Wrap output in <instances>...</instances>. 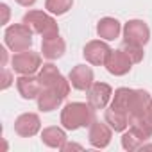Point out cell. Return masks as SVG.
<instances>
[{
    "instance_id": "cell-1",
    "label": "cell",
    "mask_w": 152,
    "mask_h": 152,
    "mask_svg": "<svg viewBox=\"0 0 152 152\" xmlns=\"http://www.w3.org/2000/svg\"><path fill=\"white\" fill-rule=\"evenodd\" d=\"M95 107L90 102H68L61 109V125L66 131H77L81 127H90L95 118Z\"/></svg>"
},
{
    "instance_id": "cell-2",
    "label": "cell",
    "mask_w": 152,
    "mask_h": 152,
    "mask_svg": "<svg viewBox=\"0 0 152 152\" xmlns=\"http://www.w3.org/2000/svg\"><path fill=\"white\" fill-rule=\"evenodd\" d=\"M22 22H23L34 34H39V36H43V38H52V36H57V34H59L57 22L54 20V16H50V15L45 13V11L32 9V11H29V13L23 15Z\"/></svg>"
},
{
    "instance_id": "cell-3",
    "label": "cell",
    "mask_w": 152,
    "mask_h": 152,
    "mask_svg": "<svg viewBox=\"0 0 152 152\" xmlns=\"http://www.w3.org/2000/svg\"><path fill=\"white\" fill-rule=\"evenodd\" d=\"M38 77H39V83H41L43 88H48V90L57 91L63 99L68 97L70 88H72L70 79H64V77H63V73L57 70L56 64H52V63H45V64L39 68Z\"/></svg>"
},
{
    "instance_id": "cell-4",
    "label": "cell",
    "mask_w": 152,
    "mask_h": 152,
    "mask_svg": "<svg viewBox=\"0 0 152 152\" xmlns=\"http://www.w3.org/2000/svg\"><path fill=\"white\" fill-rule=\"evenodd\" d=\"M32 31L22 22V23H13L6 29L4 32V41H6V47L11 50V52H23V50H29L32 47Z\"/></svg>"
},
{
    "instance_id": "cell-5",
    "label": "cell",
    "mask_w": 152,
    "mask_h": 152,
    "mask_svg": "<svg viewBox=\"0 0 152 152\" xmlns=\"http://www.w3.org/2000/svg\"><path fill=\"white\" fill-rule=\"evenodd\" d=\"M41 56L38 52L23 50V52H16L11 57V68L13 72H16L18 75H32L36 72H39L41 68Z\"/></svg>"
},
{
    "instance_id": "cell-6",
    "label": "cell",
    "mask_w": 152,
    "mask_h": 152,
    "mask_svg": "<svg viewBox=\"0 0 152 152\" xmlns=\"http://www.w3.org/2000/svg\"><path fill=\"white\" fill-rule=\"evenodd\" d=\"M122 32H124V43L145 47L150 39V29L143 20H129L124 25Z\"/></svg>"
},
{
    "instance_id": "cell-7",
    "label": "cell",
    "mask_w": 152,
    "mask_h": 152,
    "mask_svg": "<svg viewBox=\"0 0 152 152\" xmlns=\"http://www.w3.org/2000/svg\"><path fill=\"white\" fill-rule=\"evenodd\" d=\"M132 64L134 63L131 61V57L127 56V52L124 48H120V50H111L109 52L104 66H106V70L111 75H115V77H122V75H125V73L131 72Z\"/></svg>"
},
{
    "instance_id": "cell-8",
    "label": "cell",
    "mask_w": 152,
    "mask_h": 152,
    "mask_svg": "<svg viewBox=\"0 0 152 152\" xmlns=\"http://www.w3.org/2000/svg\"><path fill=\"white\" fill-rule=\"evenodd\" d=\"M111 50H113V48H111L106 41H102V39H91V41H88V43L84 45L83 56H84V59H86L90 64H93V66H102V64H106V59H107V56H109Z\"/></svg>"
},
{
    "instance_id": "cell-9",
    "label": "cell",
    "mask_w": 152,
    "mask_h": 152,
    "mask_svg": "<svg viewBox=\"0 0 152 152\" xmlns=\"http://www.w3.org/2000/svg\"><path fill=\"white\" fill-rule=\"evenodd\" d=\"M152 106V97L147 90H134L129 102V118H147Z\"/></svg>"
},
{
    "instance_id": "cell-10",
    "label": "cell",
    "mask_w": 152,
    "mask_h": 152,
    "mask_svg": "<svg viewBox=\"0 0 152 152\" xmlns=\"http://www.w3.org/2000/svg\"><path fill=\"white\" fill-rule=\"evenodd\" d=\"M68 79H70V84L72 88L79 90V91H88L91 88V84L95 83V75H93V70L86 64H77L73 66L68 73Z\"/></svg>"
},
{
    "instance_id": "cell-11",
    "label": "cell",
    "mask_w": 152,
    "mask_h": 152,
    "mask_svg": "<svg viewBox=\"0 0 152 152\" xmlns=\"http://www.w3.org/2000/svg\"><path fill=\"white\" fill-rule=\"evenodd\" d=\"M86 93H88L90 106L95 109H106L109 100L113 99V88L106 83H93Z\"/></svg>"
},
{
    "instance_id": "cell-12",
    "label": "cell",
    "mask_w": 152,
    "mask_h": 152,
    "mask_svg": "<svg viewBox=\"0 0 152 152\" xmlns=\"http://www.w3.org/2000/svg\"><path fill=\"white\" fill-rule=\"evenodd\" d=\"M111 138H113V129L107 125V122L104 124V122L95 120L90 125L88 141H90L91 147H95V148H106L111 143Z\"/></svg>"
},
{
    "instance_id": "cell-13",
    "label": "cell",
    "mask_w": 152,
    "mask_h": 152,
    "mask_svg": "<svg viewBox=\"0 0 152 152\" xmlns=\"http://www.w3.org/2000/svg\"><path fill=\"white\" fill-rule=\"evenodd\" d=\"M41 129V120L36 113H23L15 120V132L22 138H31Z\"/></svg>"
},
{
    "instance_id": "cell-14",
    "label": "cell",
    "mask_w": 152,
    "mask_h": 152,
    "mask_svg": "<svg viewBox=\"0 0 152 152\" xmlns=\"http://www.w3.org/2000/svg\"><path fill=\"white\" fill-rule=\"evenodd\" d=\"M16 88H18V93L25 99V100H32V99H38V95L41 93L43 86L39 83V77L38 75H20L16 79Z\"/></svg>"
},
{
    "instance_id": "cell-15",
    "label": "cell",
    "mask_w": 152,
    "mask_h": 152,
    "mask_svg": "<svg viewBox=\"0 0 152 152\" xmlns=\"http://www.w3.org/2000/svg\"><path fill=\"white\" fill-rule=\"evenodd\" d=\"M64 50H66V43H64V39L59 34L57 36H52V38H43L41 39V54L48 61H54V59L63 57Z\"/></svg>"
},
{
    "instance_id": "cell-16",
    "label": "cell",
    "mask_w": 152,
    "mask_h": 152,
    "mask_svg": "<svg viewBox=\"0 0 152 152\" xmlns=\"http://www.w3.org/2000/svg\"><path fill=\"white\" fill-rule=\"evenodd\" d=\"M122 32V23L116 20V18H111V16H106L102 20H99L97 23V34L100 39L104 41H113L120 36Z\"/></svg>"
},
{
    "instance_id": "cell-17",
    "label": "cell",
    "mask_w": 152,
    "mask_h": 152,
    "mask_svg": "<svg viewBox=\"0 0 152 152\" xmlns=\"http://www.w3.org/2000/svg\"><path fill=\"white\" fill-rule=\"evenodd\" d=\"M63 100H64V99H63L57 91L48 90V88H43L41 93H39L38 99H36V102H38V109L43 111V113H50V111L57 109V107L61 106Z\"/></svg>"
},
{
    "instance_id": "cell-18",
    "label": "cell",
    "mask_w": 152,
    "mask_h": 152,
    "mask_svg": "<svg viewBox=\"0 0 152 152\" xmlns=\"http://www.w3.org/2000/svg\"><path fill=\"white\" fill-rule=\"evenodd\" d=\"M41 141L47 145V147H50V148H63V145L66 143V132H64V127L61 129V127H56V125H52V127H45L43 131H41Z\"/></svg>"
},
{
    "instance_id": "cell-19",
    "label": "cell",
    "mask_w": 152,
    "mask_h": 152,
    "mask_svg": "<svg viewBox=\"0 0 152 152\" xmlns=\"http://www.w3.org/2000/svg\"><path fill=\"white\" fill-rule=\"evenodd\" d=\"M104 120L107 122V125L115 131V132H124L129 127V113L118 111L115 107H107L104 113Z\"/></svg>"
},
{
    "instance_id": "cell-20",
    "label": "cell",
    "mask_w": 152,
    "mask_h": 152,
    "mask_svg": "<svg viewBox=\"0 0 152 152\" xmlns=\"http://www.w3.org/2000/svg\"><path fill=\"white\" fill-rule=\"evenodd\" d=\"M132 91L134 90H131V88H118V90H115L113 99H111V107H115L118 111H124V113H129V102H131Z\"/></svg>"
},
{
    "instance_id": "cell-21",
    "label": "cell",
    "mask_w": 152,
    "mask_h": 152,
    "mask_svg": "<svg viewBox=\"0 0 152 152\" xmlns=\"http://www.w3.org/2000/svg\"><path fill=\"white\" fill-rule=\"evenodd\" d=\"M143 143H145V140L134 129L129 127V131L127 129L124 131V134H122V147L125 150H138V148H141Z\"/></svg>"
},
{
    "instance_id": "cell-22",
    "label": "cell",
    "mask_w": 152,
    "mask_h": 152,
    "mask_svg": "<svg viewBox=\"0 0 152 152\" xmlns=\"http://www.w3.org/2000/svg\"><path fill=\"white\" fill-rule=\"evenodd\" d=\"M72 6H73V0H45V9L56 16L68 13L72 9Z\"/></svg>"
},
{
    "instance_id": "cell-23",
    "label": "cell",
    "mask_w": 152,
    "mask_h": 152,
    "mask_svg": "<svg viewBox=\"0 0 152 152\" xmlns=\"http://www.w3.org/2000/svg\"><path fill=\"white\" fill-rule=\"evenodd\" d=\"M122 48L127 52V56L131 57L132 63H141V59H143V47H140V45H131V43H124Z\"/></svg>"
},
{
    "instance_id": "cell-24",
    "label": "cell",
    "mask_w": 152,
    "mask_h": 152,
    "mask_svg": "<svg viewBox=\"0 0 152 152\" xmlns=\"http://www.w3.org/2000/svg\"><path fill=\"white\" fill-rule=\"evenodd\" d=\"M13 72L11 70H7V68H4L2 70V90H7L11 84H13Z\"/></svg>"
},
{
    "instance_id": "cell-25",
    "label": "cell",
    "mask_w": 152,
    "mask_h": 152,
    "mask_svg": "<svg viewBox=\"0 0 152 152\" xmlns=\"http://www.w3.org/2000/svg\"><path fill=\"white\" fill-rule=\"evenodd\" d=\"M0 9H2V13H4L2 23H7V22H9V6H7V4H0Z\"/></svg>"
},
{
    "instance_id": "cell-26",
    "label": "cell",
    "mask_w": 152,
    "mask_h": 152,
    "mask_svg": "<svg viewBox=\"0 0 152 152\" xmlns=\"http://www.w3.org/2000/svg\"><path fill=\"white\" fill-rule=\"evenodd\" d=\"M15 2L20 4V6H23V7H32L36 4V0H15Z\"/></svg>"
},
{
    "instance_id": "cell-27",
    "label": "cell",
    "mask_w": 152,
    "mask_h": 152,
    "mask_svg": "<svg viewBox=\"0 0 152 152\" xmlns=\"http://www.w3.org/2000/svg\"><path fill=\"white\" fill-rule=\"evenodd\" d=\"M72 148H81V150H83V147H81V145H75V143H64L61 150H72Z\"/></svg>"
},
{
    "instance_id": "cell-28",
    "label": "cell",
    "mask_w": 152,
    "mask_h": 152,
    "mask_svg": "<svg viewBox=\"0 0 152 152\" xmlns=\"http://www.w3.org/2000/svg\"><path fill=\"white\" fill-rule=\"evenodd\" d=\"M0 54H2V66H6V63H7V52H6L4 47L0 48Z\"/></svg>"
},
{
    "instance_id": "cell-29",
    "label": "cell",
    "mask_w": 152,
    "mask_h": 152,
    "mask_svg": "<svg viewBox=\"0 0 152 152\" xmlns=\"http://www.w3.org/2000/svg\"><path fill=\"white\" fill-rule=\"evenodd\" d=\"M148 118H150V122H152V106H150V111H148Z\"/></svg>"
}]
</instances>
